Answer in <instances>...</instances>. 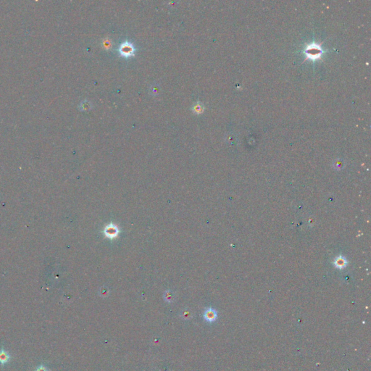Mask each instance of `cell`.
<instances>
[{"label":"cell","instance_id":"cell-3","mask_svg":"<svg viewBox=\"0 0 371 371\" xmlns=\"http://www.w3.org/2000/svg\"><path fill=\"white\" fill-rule=\"evenodd\" d=\"M217 317H218L217 312L212 308L207 309L204 313L205 320L208 323H213L216 320Z\"/></svg>","mask_w":371,"mask_h":371},{"label":"cell","instance_id":"cell-5","mask_svg":"<svg viewBox=\"0 0 371 371\" xmlns=\"http://www.w3.org/2000/svg\"><path fill=\"white\" fill-rule=\"evenodd\" d=\"M10 359V355L7 352L4 351V349H2L0 351V363L4 365L7 363Z\"/></svg>","mask_w":371,"mask_h":371},{"label":"cell","instance_id":"cell-6","mask_svg":"<svg viewBox=\"0 0 371 371\" xmlns=\"http://www.w3.org/2000/svg\"><path fill=\"white\" fill-rule=\"evenodd\" d=\"M336 265L338 268H342L346 265V261L344 258H338L336 261Z\"/></svg>","mask_w":371,"mask_h":371},{"label":"cell","instance_id":"cell-8","mask_svg":"<svg viewBox=\"0 0 371 371\" xmlns=\"http://www.w3.org/2000/svg\"><path fill=\"white\" fill-rule=\"evenodd\" d=\"M90 106H91V105H89V103L88 102V101H83V102L81 105V108L82 110H89V108H90Z\"/></svg>","mask_w":371,"mask_h":371},{"label":"cell","instance_id":"cell-7","mask_svg":"<svg viewBox=\"0 0 371 371\" xmlns=\"http://www.w3.org/2000/svg\"><path fill=\"white\" fill-rule=\"evenodd\" d=\"M194 111L196 112V113H201L203 111V107L202 105H200V104H198V105H195V106L194 107Z\"/></svg>","mask_w":371,"mask_h":371},{"label":"cell","instance_id":"cell-1","mask_svg":"<svg viewBox=\"0 0 371 371\" xmlns=\"http://www.w3.org/2000/svg\"><path fill=\"white\" fill-rule=\"evenodd\" d=\"M321 44H316V43H312V44L307 45L305 47L304 53L306 56V59L312 60H315L320 59L321 56L323 54V51L320 47Z\"/></svg>","mask_w":371,"mask_h":371},{"label":"cell","instance_id":"cell-4","mask_svg":"<svg viewBox=\"0 0 371 371\" xmlns=\"http://www.w3.org/2000/svg\"><path fill=\"white\" fill-rule=\"evenodd\" d=\"M105 232V234L107 235L108 237L113 238V237L117 236V233H118V230H117V228L115 227L114 225H112L111 224V225H109L106 228Z\"/></svg>","mask_w":371,"mask_h":371},{"label":"cell","instance_id":"cell-9","mask_svg":"<svg viewBox=\"0 0 371 371\" xmlns=\"http://www.w3.org/2000/svg\"><path fill=\"white\" fill-rule=\"evenodd\" d=\"M35 371H49V370L44 365H40L36 369Z\"/></svg>","mask_w":371,"mask_h":371},{"label":"cell","instance_id":"cell-2","mask_svg":"<svg viewBox=\"0 0 371 371\" xmlns=\"http://www.w3.org/2000/svg\"><path fill=\"white\" fill-rule=\"evenodd\" d=\"M134 49L132 44L129 42H125L120 47V52L122 55L125 57H129L133 53Z\"/></svg>","mask_w":371,"mask_h":371}]
</instances>
